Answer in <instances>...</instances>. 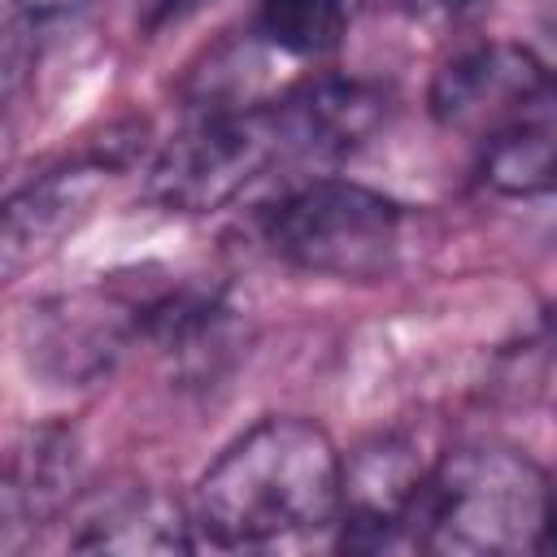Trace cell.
Instances as JSON below:
<instances>
[{"mask_svg":"<svg viewBox=\"0 0 557 557\" xmlns=\"http://www.w3.org/2000/svg\"><path fill=\"white\" fill-rule=\"evenodd\" d=\"M344 505V457L309 418H261L200 474L191 518L222 548H261L331 531Z\"/></svg>","mask_w":557,"mask_h":557,"instance_id":"6da1fadb","label":"cell"},{"mask_svg":"<svg viewBox=\"0 0 557 557\" xmlns=\"http://www.w3.org/2000/svg\"><path fill=\"white\" fill-rule=\"evenodd\" d=\"M418 548L457 557L553 548V479L500 440L448 448L422 487Z\"/></svg>","mask_w":557,"mask_h":557,"instance_id":"7a4b0ae2","label":"cell"},{"mask_svg":"<svg viewBox=\"0 0 557 557\" xmlns=\"http://www.w3.org/2000/svg\"><path fill=\"white\" fill-rule=\"evenodd\" d=\"M261 239L292 270L374 283L396 270L405 209L352 178H309L265 205Z\"/></svg>","mask_w":557,"mask_h":557,"instance_id":"3957f363","label":"cell"},{"mask_svg":"<svg viewBox=\"0 0 557 557\" xmlns=\"http://www.w3.org/2000/svg\"><path fill=\"white\" fill-rule=\"evenodd\" d=\"M292 161H305V152L283 100L222 104L161 148L148 170V196L174 213H213Z\"/></svg>","mask_w":557,"mask_h":557,"instance_id":"277c9868","label":"cell"},{"mask_svg":"<svg viewBox=\"0 0 557 557\" xmlns=\"http://www.w3.org/2000/svg\"><path fill=\"white\" fill-rule=\"evenodd\" d=\"M553 70L522 44H474L448 57L431 83V113L479 139L518 117L553 87Z\"/></svg>","mask_w":557,"mask_h":557,"instance_id":"5b68a950","label":"cell"},{"mask_svg":"<svg viewBox=\"0 0 557 557\" xmlns=\"http://www.w3.org/2000/svg\"><path fill=\"white\" fill-rule=\"evenodd\" d=\"M431 466L418 461L413 444L383 435L344 457V505L339 544L344 548H392L400 540L418 544V509Z\"/></svg>","mask_w":557,"mask_h":557,"instance_id":"8992f818","label":"cell"},{"mask_svg":"<svg viewBox=\"0 0 557 557\" xmlns=\"http://www.w3.org/2000/svg\"><path fill=\"white\" fill-rule=\"evenodd\" d=\"M135 331H144V305L117 309L91 296H61V300L30 309L26 352L35 370L52 374L57 383L78 387L104 374Z\"/></svg>","mask_w":557,"mask_h":557,"instance_id":"52a82bcc","label":"cell"},{"mask_svg":"<svg viewBox=\"0 0 557 557\" xmlns=\"http://www.w3.org/2000/svg\"><path fill=\"white\" fill-rule=\"evenodd\" d=\"M104 174H109V161H83V165L48 170L26 187H17L4 200V226H0L4 274H22L26 265H35V257L57 248L65 231H74L87 218Z\"/></svg>","mask_w":557,"mask_h":557,"instance_id":"ba28073f","label":"cell"},{"mask_svg":"<svg viewBox=\"0 0 557 557\" xmlns=\"http://www.w3.org/2000/svg\"><path fill=\"white\" fill-rule=\"evenodd\" d=\"M278 100L292 117L305 161H331V157L361 148L387 113V100L379 87H370L361 78H344V74L305 78L292 91H283Z\"/></svg>","mask_w":557,"mask_h":557,"instance_id":"9c48e42d","label":"cell"},{"mask_svg":"<svg viewBox=\"0 0 557 557\" xmlns=\"http://www.w3.org/2000/svg\"><path fill=\"white\" fill-rule=\"evenodd\" d=\"M196 518L157 487H122L109 492L78 522L70 548L74 553H187L196 544Z\"/></svg>","mask_w":557,"mask_h":557,"instance_id":"30bf717a","label":"cell"},{"mask_svg":"<svg viewBox=\"0 0 557 557\" xmlns=\"http://www.w3.org/2000/svg\"><path fill=\"white\" fill-rule=\"evenodd\" d=\"M479 178L496 196H557V83L479 139Z\"/></svg>","mask_w":557,"mask_h":557,"instance_id":"8fae6325","label":"cell"},{"mask_svg":"<svg viewBox=\"0 0 557 557\" xmlns=\"http://www.w3.org/2000/svg\"><path fill=\"white\" fill-rule=\"evenodd\" d=\"M348 0H261L257 39L283 57L318 61L344 44Z\"/></svg>","mask_w":557,"mask_h":557,"instance_id":"7c38bea8","label":"cell"},{"mask_svg":"<svg viewBox=\"0 0 557 557\" xmlns=\"http://www.w3.org/2000/svg\"><path fill=\"white\" fill-rule=\"evenodd\" d=\"M70 474H74V448H70V440L61 431H39L30 457L13 461L9 492H4L9 518H22V513L35 518V513L52 509L61 500Z\"/></svg>","mask_w":557,"mask_h":557,"instance_id":"4fadbf2b","label":"cell"},{"mask_svg":"<svg viewBox=\"0 0 557 557\" xmlns=\"http://www.w3.org/2000/svg\"><path fill=\"white\" fill-rule=\"evenodd\" d=\"M200 0H139V17H144V26H165V22L183 17Z\"/></svg>","mask_w":557,"mask_h":557,"instance_id":"5bb4252c","label":"cell"},{"mask_svg":"<svg viewBox=\"0 0 557 557\" xmlns=\"http://www.w3.org/2000/svg\"><path fill=\"white\" fill-rule=\"evenodd\" d=\"M418 17H457V13H466V9H474L479 0H405Z\"/></svg>","mask_w":557,"mask_h":557,"instance_id":"9a60e30c","label":"cell"},{"mask_svg":"<svg viewBox=\"0 0 557 557\" xmlns=\"http://www.w3.org/2000/svg\"><path fill=\"white\" fill-rule=\"evenodd\" d=\"M17 4H22V13H30V17H61V13L83 9L87 0H17Z\"/></svg>","mask_w":557,"mask_h":557,"instance_id":"2e32d148","label":"cell"},{"mask_svg":"<svg viewBox=\"0 0 557 557\" xmlns=\"http://www.w3.org/2000/svg\"><path fill=\"white\" fill-rule=\"evenodd\" d=\"M553 548H557V479H553Z\"/></svg>","mask_w":557,"mask_h":557,"instance_id":"e0dca14e","label":"cell"}]
</instances>
